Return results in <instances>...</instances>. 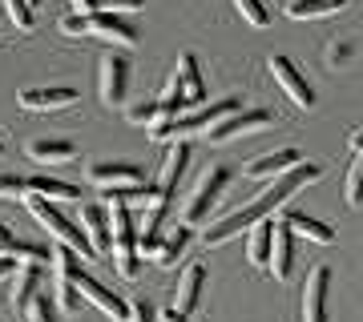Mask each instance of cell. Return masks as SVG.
<instances>
[{
  "label": "cell",
  "mask_w": 363,
  "mask_h": 322,
  "mask_svg": "<svg viewBox=\"0 0 363 322\" xmlns=\"http://www.w3.org/2000/svg\"><path fill=\"white\" fill-rule=\"evenodd\" d=\"M319 178H323V166H319V161H298L295 169H286V173L271 178V185H267L259 197H250L247 206H238L234 214H226V218H218V222H210L206 234H202V242H206V246L230 242L234 234H242V230H250L255 222L271 218L279 206H286V202H291V193L307 190V185H311V181H319Z\"/></svg>",
  "instance_id": "obj_1"
},
{
  "label": "cell",
  "mask_w": 363,
  "mask_h": 322,
  "mask_svg": "<svg viewBox=\"0 0 363 322\" xmlns=\"http://www.w3.org/2000/svg\"><path fill=\"white\" fill-rule=\"evenodd\" d=\"M234 109H242L238 105V97H222V101L206 105V109H198V113L190 117H169V121H157V125H150V137H157V142H186L190 133H202V129H210L214 121H222L226 113H234Z\"/></svg>",
  "instance_id": "obj_2"
},
{
  "label": "cell",
  "mask_w": 363,
  "mask_h": 322,
  "mask_svg": "<svg viewBox=\"0 0 363 322\" xmlns=\"http://www.w3.org/2000/svg\"><path fill=\"white\" fill-rule=\"evenodd\" d=\"M21 202H25V206H28V214H33V218H37L40 226H45V230H49V234H52V238H57L61 246H69V250H77L81 258H93V250H89V242H85V234H81V226H77V222H69L65 214H61V209H57V206L49 202V197L25 193Z\"/></svg>",
  "instance_id": "obj_3"
},
{
  "label": "cell",
  "mask_w": 363,
  "mask_h": 322,
  "mask_svg": "<svg viewBox=\"0 0 363 322\" xmlns=\"http://www.w3.org/2000/svg\"><path fill=\"white\" fill-rule=\"evenodd\" d=\"M226 185H230V169H226V166H210L206 173L194 181V190H190L186 206H182V226H190V230H194L198 222H206V214L214 209V202L222 197Z\"/></svg>",
  "instance_id": "obj_4"
},
{
  "label": "cell",
  "mask_w": 363,
  "mask_h": 322,
  "mask_svg": "<svg viewBox=\"0 0 363 322\" xmlns=\"http://www.w3.org/2000/svg\"><path fill=\"white\" fill-rule=\"evenodd\" d=\"M49 262H52V290H57V302H61V310L73 314V310L81 306V294H77V286H73V274L81 270V254L57 242V250L49 254Z\"/></svg>",
  "instance_id": "obj_5"
},
{
  "label": "cell",
  "mask_w": 363,
  "mask_h": 322,
  "mask_svg": "<svg viewBox=\"0 0 363 322\" xmlns=\"http://www.w3.org/2000/svg\"><path fill=\"white\" fill-rule=\"evenodd\" d=\"M202 286H206V266L202 262H190L178 278V290H174V302L166 310V322H190V314L202 302Z\"/></svg>",
  "instance_id": "obj_6"
},
{
  "label": "cell",
  "mask_w": 363,
  "mask_h": 322,
  "mask_svg": "<svg viewBox=\"0 0 363 322\" xmlns=\"http://www.w3.org/2000/svg\"><path fill=\"white\" fill-rule=\"evenodd\" d=\"M97 93H101V101L113 109V105H125L130 97V61L121 57V52H105L101 57V69H97Z\"/></svg>",
  "instance_id": "obj_7"
},
{
  "label": "cell",
  "mask_w": 363,
  "mask_h": 322,
  "mask_svg": "<svg viewBox=\"0 0 363 322\" xmlns=\"http://www.w3.org/2000/svg\"><path fill=\"white\" fill-rule=\"evenodd\" d=\"M267 69H271V77L279 81V89H283L286 97L298 105V109H315V89H311V81L298 73V64L291 61V57L274 52L271 61H267Z\"/></svg>",
  "instance_id": "obj_8"
},
{
  "label": "cell",
  "mask_w": 363,
  "mask_h": 322,
  "mask_svg": "<svg viewBox=\"0 0 363 322\" xmlns=\"http://www.w3.org/2000/svg\"><path fill=\"white\" fill-rule=\"evenodd\" d=\"M85 37H101V40H109V45L133 49V45L142 40V33H138V25L125 21L121 13H85Z\"/></svg>",
  "instance_id": "obj_9"
},
{
  "label": "cell",
  "mask_w": 363,
  "mask_h": 322,
  "mask_svg": "<svg viewBox=\"0 0 363 322\" xmlns=\"http://www.w3.org/2000/svg\"><path fill=\"white\" fill-rule=\"evenodd\" d=\"M331 270L327 266H315L303 282V322H331Z\"/></svg>",
  "instance_id": "obj_10"
},
{
  "label": "cell",
  "mask_w": 363,
  "mask_h": 322,
  "mask_svg": "<svg viewBox=\"0 0 363 322\" xmlns=\"http://www.w3.org/2000/svg\"><path fill=\"white\" fill-rule=\"evenodd\" d=\"M81 93L73 85H37V89H21L16 93V101L21 109L28 113H52V109H73L77 105Z\"/></svg>",
  "instance_id": "obj_11"
},
{
  "label": "cell",
  "mask_w": 363,
  "mask_h": 322,
  "mask_svg": "<svg viewBox=\"0 0 363 322\" xmlns=\"http://www.w3.org/2000/svg\"><path fill=\"white\" fill-rule=\"evenodd\" d=\"M267 125H271V113L267 109H234L222 121H214L206 133H210V142H230V137H242V133H259Z\"/></svg>",
  "instance_id": "obj_12"
},
{
  "label": "cell",
  "mask_w": 363,
  "mask_h": 322,
  "mask_svg": "<svg viewBox=\"0 0 363 322\" xmlns=\"http://www.w3.org/2000/svg\"><path fill=\"white\" fill-rule=\"evenodd\" d=\"M73 286L81 290V298H89L93 306L101 310V314H109V318H117V322H125V314H130V302L125 298H117L113 290H105L93 274H85V270H77L73 274Z\"/></svg>",
  "instance_id": "obj_13"
},
{
  "label": "cell",
  "mask_w": 363,
  "mask_h": 322,
  "mask_svg": "<svg viewBox=\"0 0 363 322\" xmlns=\"http://www.w3.org/2000/svg\"><path fill=\"white\" fill-rule=\"evenodd\" d=\"M85 178L97 190H113V185H138V181H145V173L138 161H93Z\"/></svg>",
  "instance_id": "obj_14"
},
{
  "label": "cell",
  "mask_w": 363,
  "mask_h": 322,
  "mask_svg": "<svg viewBox=\"0 0 363 322\" xmlns=\"http://www.w3.org/2000/svg\"><path fill=\"white\" fill-rule=\"evenodd\" d=\"M174 85L182 93V105H206V81H202V64H198L194 52H182L178 57Z\"/></svg>",
  "instance_id": "obj_15"
},
{
  "label": "cell",
  "mask_w": 363,
  "mask_h": 322,
  "mask_svg": "<svg viewBox=\"0 0 363 322\" xmlns=\"http://www.w3.org/2000/svg\"><path fill=\"white\" fill-rule=\"evenodd\" d=\"M291 266H295V238H291V226L286 222H274L271 230V254H267V270L283 282L291 278Z\"/></svg>",
  "instance_id": "obj_16"
},
{
  "label": "cell",
  "mask_w": 363,
  "mask_h": 322,
  "mask_svg": "<svg viewBox=\"0 0 363 322\" xmlns=\"http://www.w3.org/2000/svg\"><path fill=\"white\" fill-rule=\"evenodd\" d=\"M186 161H190V145L186 142H169L166 157H162V169H157V181H154V190L162 193V197H169V202H174L178 178L186 173Z\"/></svg>",
  "instance_id": "obj_17"
},
{
  "label": "cell",
  "mask_w": 363,
  "mask_h": 322,
  "mask_svg": "<svg viewBox=\"0 0 363 322\" xmlns=\"http://www.w3.org/2000/svg\"><path fill=\"white\" fill-rule=\"evenodd\" d=\"M298 161H303V154H298V149H271V154H262V157H255V161H250L247 178L271 181V178H279V173H286V169H295Z\"/></svg>",
  "instance_id": "obj_18"
},
{
  "label": "cell",
  "mask_w": 363,
  "mask_h": 322,
  "mask_svg": "<svg viewBox=\"0 0 363 322\" xmlns=\"http://www.w3.org/2000/svg\"><path fill=\"white\" fill-rule=\"evenodd\" d=\"M33 294H40V266L37 262H21L13 270V294H9V306L16 314H25V306L33 302Z\"/></svg>",
  "instance_id": "obj_19"
},
{
  "label": "cell",
  "mask_w": 363,
  "mask_h": 322,
  "mask_svg": "<svg viewBox=\"0 0 363 322\" xmlns=\"http://www.w3.org/2000/svg\"><path fill=\"white\" fill-rule=\"evenodd\" d=\"M28 157L40 166H69V161H77V145L65 137H37V142H28Z\"/></svg>",
  "instance_id": "obj_20"
},
{
  "label": "cell",
  "mask_w": 363,
  "mask_h": 322,
  "mask_svg": "<svg viewBox=\"0 0 363 322\" xmlns=\"http://www.w3.org/2000/svg\"><path fill=\"white\" fill-rule=\"evenodd\" d=\"M85 242H89L93 254H109V226H105V209L101 206H81V218H77Z\"/></svg>",
  "instance_id": "obj_21"
},
{
  "label": "cell",
  "mask_w": 363,
  "mask_h": 322,
  "mask_svg": "<svg viewBox=\"0 0 363 322\" xmlns=\"http://www.w3.org/2000/svg\"><path fill=\"white\" fill-rule=\"evenodd\" d=\"M283 222L291 226V234H307V238H311V242H319V246H331V242H335V230H331L327 222L311 218V214H303V209H286Z\"/></svg>",
  "instance_id": "obj_22"
},
{
  "label": "cell",
  "mask_w": 363,
  "mask_h": 322,
  "mask_svg": "<svg viewBox=\"0 0 363 322\" xmlns=\"http://www.w3.org/2000/svg\"><path fill=\"white\" fill-rule=\"evenodd\" d=\"M28 181V193L37 197H49V202H77L81 190L73 181H61V178H49V173H37V178H25Z\"/></svg>",
  "instance_id": "obj_23"
},
{
  "label": "cell",
  "mask_w": 363,
  "mask_h": 322,
  "mask_svg": "<svg viewBox=\"0 0 363 322\" xmlns=\"http://www.w3.org/2000/svg\"><path fill=\"white\" fill-rule=\"evenodd\" d=\"M343 8H347V0H291L286 16L291 21H323V16H335Z\"/></svg>",
  "instance_id": "obj_24"
},
{
  "label": "cell",
  "mask_w": 363,
  "mask_h": 322,
  "mask_svg": "<svg viewBox=\"0 0 363 322\" xmlns=\"http://www.w3.org/2000/svg\"><path fill=\"white\" fill-rule=\"evenodd\" d=\"M190 234H194L190 226H178V230L169 234L166 242H157V250H154V262H157V266H166V270H169V266H178V258L186 254V246H190Z\"/></svg>",
  "instance_id": "obj_25"
},
{
  "label": "cell",
  "mask_w": 363,
  "mask_h": 322,
  "mask_svg": "<svg viewBox=\"0 0 363 322\" xmlns=\"http://www.w3.org/2000/svg\"><path fill=\"white\" fill-rule=\"evenodd\" d=\"M109 254H113V266L121 278H138L142 274V254H138V238H130V242H113L109 246Z\"/></svg>",
  "instance_id": "obj_26"
},
{
  "label": "cell",
  "mask_w": 363,
  "mask_h": 322,
  "mask_svg": "<svg viewBox=\"0 0 363 322\" xmlns=\"http://www.w3.org/2000/svg\"><path fill=\"white\" fill-rule=\"evenodd\" d=\"M271 230H274V218H262L250 226V238H247V258L255 266H267V254H271Z\"/></svg>",
  "instance_id": "obj_27"
},
{
  "label": "cell",
  "mask_w": 363,
  "mask_h": 322,
  "mask_svg": "<svg viewBox=\"0 0 363 322\" xmlns=\"http://www.w3.org/2000/svg\"><path fill=\"white\" fill-rule=\"evenodd\" d=\"M4 13L16 25V33H28V28L37 25V4L33 0H4Z\"/></svg>",
  "instance_id": "obj_28"
},
{
  "label": "cell",
  "mask_w": 363,
  "mask_h": 322,
  "mask_svg": "<svg viewBox=\"0 0 363 322\" xmlns=\"http://www.w3.org/2000/svg\"><path fill=\"white\" fill-rule=\"evenodd\" d=\"M234 8H238V16H242L247 25H255V28L271 25V8H267V0H234Z\"/></svg>",
  "instance_id": "obj_29"
},
{
  "label": "cell",
  "mask_w": 363,
  "mask_h": 322,
  "mask_svg": "<svg viewBox=\"0 0 363 322\" xmlns=\"http://www.w3.org/2000/svg\"><path fill=\"white\" fill-rule=\"evenodd\" d=\"M343 193H347V206H363V149H355V161H351V169H347Z\"/></svg>",
  "instance_id": "obj_30"
},
{
  "label": "cell",
  "mask_w": 363,
  "mask_h": 322,
  "mask_svg": "<svg viewBox=\"0 0 363 322\" xmlns=\"http://www.w3.org/2000/svg\"><path fill=\"white\" fill-rule=\"evenodd\" d=\"M157 117H162V105H157V97H145V101H133L130 109H125V121H133V125H154Z\"/></svg>",
  "instance_id": "obj_31"
},
{
  "label": "cell",
  "mask_w": 363,
  "mask_h": 322,
  "mask_svg": "<svg viewBox=\"0 0 363 322\" xmlns=\"http://www.w3.org/2000/svg\"><path fill=\"white\" fill-rule=\"evenodd\" d=\"M4 254L13 258V262H49V250H45V246H33V242H16L13 238V246H9V250H4Z\"/></svg>",
  "instance_id": "obj_32"
},
{
  "label": "cell",
  "mask_w": 363,
  "mask_h": 322,
  "mask_svg": "<svg viewBox=\"0 0 363 322\" xmlns=\"http://www.w3.org/2000/svg\"><path fill=\"white\" fill-rule=\"evenodd\" d=\"M28 181L21 173H0V197H25Z\"/></svg>",
  "instance_id": "obj_33"
},
{
  "label": "cell",
  "mask_w": 363,
  "mask_h": 322,
  "mask_svg": "<svg viewBox=\"0 0 363 322\" xmlns=\"http://www.w3.org/2000/svg\"><path fill=\"white\" fill-rule=\"evenodd\" d=\"M25 314H28V322H57L52 318V310H49V302H45L40 294H33V302L25 306Z\"/></svg>",
  "instance_id": "obj_34"
},
{
  "label": "cell",
  "mask_w": 363,
  "mask_h": 322,
  "mask_svg": "<svg viewBox=\"0 0 363 322\" xmlns=\"http://www.w3.org/2000/svg\"><path fill=\"white\" fill-rule=\"evenodd\" d=\"M61 33L73 37V40H81V37H85V13H69L65 21H61Z\"/></svg>",
  "instance_id": "obj_35"
},
{
  "label": "cell",
  "mask_w": 363,
  "mask_h": 322,
  "mask_svg": "<svg viewBox=\"0 0 363 322\" xmlns=\"http://www.w3.org/2000/svg\"><path fill=\"white\" fill-rule=\"evenodd\" d=\"M125 322H157V318H154V306H150V302H130V314H125Z\"/></svg>",
  "instance_id": "obj_36"
},
{
  "label": "cell",
  "mask_w": 363,
  "mask_h": 322,
  "mask_svg": "<svg viewBox=\"0 0 363 322\" xmlns=\"http://www.w3.org/2000/svg\"><path fill=\"white\" fill-rule=\"evenodd\" d=\"M351 52H355V49H351L347 40H343V45H331V49H327V61H331V64L339 69V61H347Z\"/></svg>",
  "instance_id": "obj_37"
},
{
  "label": "cell",
  "mask_w": 363,
  "mask_h": 322,
  "mask_svg": "<svg viewBox=\"0 0 363 322\" xmlns=\"http://www.w3.org/2000/svg\"><path fill=\"white\" fill-rule=\"evenodd\" d=\"M9 246H13V230H9V226H4V222H0V254H4V250H9Z\"/></svg>",
  "instance_id": "obj_38"
},
{
  "label": "cell",
  "mask_w": 363,
  "mask_h": 322,
  "mask_svg": "<svg viewBox=\"0 0 363 322\" xmlns=\"http://www.w3.org/2000/svg\"><path fill=\"white\" fill-rule=\"evenodd\" d=\"M13 270H16V262H13L9 254H0V278H9Z\"/></svg>",
  "instance_id": "obj_39"
},
{
  "label": "cell",
  "mask_w": 363,
  "mask_h": 322,
  "mask_svg": "<svg viewBox=\"0 0 363 322\" xmlns=\"http://www.w3.org/2000/svg\"><path fill=\"white\" fill-rule=\"evenodd\" d=\"M351 149H363V129H355V133H351Z\"/></svg>",
  "instance_id": "obj_40"
},
{
  "label": "cell",
  "mask_w": 363,
  "mask_h": 322,
  "mask_svg": "<svg viewBox=\"0 0 363 322\" xmlns=\"http://www.w3.org/2000/svg\"><path fill=\"white\" fill-rule=\"evenodd\" d=\"M0 154H4V142H0Z\"/></svg>",
  "instance_id": "obj_41"
}]
</instances>
